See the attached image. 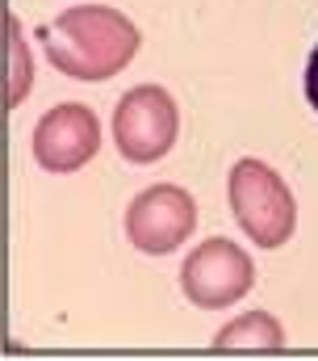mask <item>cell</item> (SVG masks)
<instances>
[{"label":"cell","instance_id":"7","mask_svg":"<svg viewBox=\"0 0 318 361\" xmlns=\"http://www.w3.org/2000/svg\"><path fill=\"white\" fill-rule=\"evenodd\" d=\"M285 328L268 311H247L214 336V353H281Z\"/></svg>","mask_w":318,"mask_h":361},{"label":"cell","instance_id":"4","mask_svg":"<svg viewBox=\"0 0 318 361\" xmlns=\"http://www.w3.org/2000/svg\"><path fill=\"white\" fill-rule=\"evenodd\" d=\"M251 281H255L251 257L238 248L235 240H222V235L197 244V248L189 252L184 269H180V290H184V298H189L193 307H205V311L238 302V298L251 290Z\"/></svg>","mask_w":318,"mask_h":361},{"label":"cell","instance_id":"9","mask_svg":"<svg viewBox=\"0 0 318 361\" xmlns=\"http://www.w3.org/2000/svg\"><path fill=\"white\" fill-rule=\"evenodd\" d=\"M306 101L318 109V47L310 51V59H306Z\"/></svg>","mask_w":318,"mask_h":361},{"label":"cell","instance_id":"3","mask_svg":"<svg viewBox=\"0 0 318 361\" xmlns=\"http://www.w3.org/2000/svg\"><path fill=\"white\" fill-rule=\"evenodd\" d=\"M180 135V109L172 92L159 85H139L130 89L117 109H113V143L122 160L130 164H155L176 147Z\"/></svg>","mask_w":318,"mask_h":361},{"label":"cell","instance_id":"2","mask_svg":"<svg viewBox=\"0 0 318 361\" xmlns=\"http://www.w3.org/2000/svg\"><path fill=\"white\" fill-rule=\"evenodd\" d=\"M231 210L235 223L260 248H281L298 227V206L289 185L264 160H238L231 169Z\"/></svg>","mask_w":318,"mask_h":361},{"label":"cell","instance_id":"1","mask_svg":"<svg viewBox=\"0 0 318 361\" xmlns=\"http://www.w3.org/2000/svg\"><path fill=\"white\" fill-rule=\"evenodd\" d=\"M42 47L51 68H59L72 80H109L117 76L143 47V34L134 21L109 4H76L63 8L46 30Z\"/></svg>","mask_w":318,"mask_h":361},{"label":"cell","instance_id":"6","mask_svg":"<svg viewBox=\"0 0 318 361\" xmlns=\"http://www.w3.org/2000/svg\"><path fill=\"white\" fill-rule=\"evenodd\" d=\"M101 152V122L88 105H55L34 126V160L46 173H76Z\"/></svg>","mask_w":318,"mask_h":361},{"label":"cell","instance_id":"5","mask_svg":"<svg viewBox=\"0 0 318 361\" xmlns=\"http://www.w3.org/2000/svg\"><path fill=\"white\" fill-rule=\"evenodd\" d=\"M197 227V202L180 185H151L126 210V235L139 252L167 257L176 252Z\"/></svg>","mask_w":318,"mask_h":361},{"label":"cell","instance_id":"8","mask_svg":"<svg viewBox=\"0 0 318 361\" xmlns=\"http://www.w3.org/2000/svg\"><path fill=\"white\" fill-rule=\"evenodd\" d=\"M4 51H8V85H4V105L17 109L25 101V92L34 85V68H30V51H25V34H21V21L8 13L4 21Z\"/></svg>","mask_w":318,"mask_h":361}]
</instances>
